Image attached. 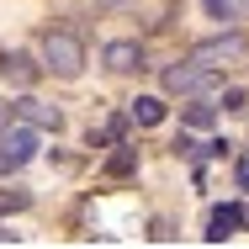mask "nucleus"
Masks as SVG:
<instances>
[{
	"label": "nucleus",
	"instance_id": "f257e3e1",
	"mask_svg": "<svg viewBox=\"0 0 249 249\" xmlns=\"http://www.w3.org/2000/svg\"><path fill=\"white\" fill-rule=\"evenodd\" d=\"M43 69L58 74V80H74V74L85 69V43H80L74 32H48V37H43Z\"/></svg>",
	"mask_w": 249,
	"mask_h": 249
},
{
	"label": "nucleus",
	"instance_id": "f03ea898",
	"mask_svg": "<svg viewBox=\"0 0 249 249\" xmlns=\"http://www.w3.org/2000/svg\"><path fill=\"white\" fill-rule=\"evenodd\" d=\"M249 53V43H244V32H217V37H207V43H196V48L186 53L191 64H201V69H228V64H239Z\"/></svg>",
	"mask_w": 249,
	"mask_h": 249
},
{
	"label": "nucleus",
	"instance_id": "7ed1b4c3",
	"mask_svg": "<svg viewBox=\"0 0 249 249\" xmlns=\"http://www.w3.org/2000/svg\"><path fill=\"white\" fill-rule=\"evenodd\" d=\"M37 159V127L32 122H21V127H0V175H16L21 164H32Z\"/></svg>",
	"mask_w": 249,
	"mask_h": 249
},
{
	"label": "nucleus",
	"instance_id": "20e7f679",
	"mask_svg": "<svg viewBox=\"0 0 249 249\" xmlns=\"http://www.w3.org/2000/svg\"><path fill=\"white\" fill-rule=\"evenodd\" d=\"M217 85H223V74H217V69H201L191 58L164 69V90H170V96H212Z\"/></svg>",
	"mask_w": 249,
	"mask_h": 249
},
{
	"label": "nucleus",
	"instance_id": "39448f33",
	"mask_svg": "<svg viewBox=\"0 0 249 249\" xmlns=\"http://www.w3.org/2000/svg\"><path fill=\"white\" fill-rule=\"evenodd\" d=\"M11 117H16V122H32L37 133H58V127H64V111L48 106V101H37V96H16L11 101Z\"/></svg>",
	"mask_w": 249,
	"mask_h": 249
},
{
	"label": "nucleus",
	"instance_id": "423d86ee",
	"mask_svg": "<svg viewBox=\"0 0 249 249\" xmlns=\"http://www.w3.org/2000/svg\"><path fill=\"white\" fill-rule=\"evenodd\" d=\"M239 223H244V207L239 201H223V207H212V217H207V244H228L233 233H239Z\"/></svg>",
	"mask_w": 249,
	"mask_h": 249
},
{
	"label": "nucleus",
	"instance_id": "0eeeda50",
	"mask_svg": "<svg viewBox=\"0 0 249 249\" xmlns=\"http://www.w3.org/2000/svg\"><path fill=\"white\" fill-rule=\"evenodd\" d=\"M106 69L111 74H133V69H143V48L133 43V37H122V43H106Z\"/></svg>",
	"mask_w": 249,
	"mask_h": 249
},
{
	"label": "nucleus",
	"instance_id": "6e6552de",
	"mask_svg": "<svg viewBox=\"0 0 249 249\" xmlns=\"http://www.w3.org/2000/svg\"><path fill=\"white\" fill-rule=\"evenodd\" d=\"M0 74H5L11 85L32 90V85H37V74H43V64H32L27 53H5V58H0Z\"/></svg>",
	"mask_w": 249,
	"mask_h": 249
},
{
	"label": "nucleus",
	"instance_id": "1a4fd4ad",
	"mask_svg": "<svg viewBox=\"0 0 249 249\" xmlns=\"http://www.w3.org/2000/svg\"><path fill=\"white\" fill-rule=\"evenodd\" d=\"M127 122H138V127H159V122H164V101H159V96L127 101Z\"/></svg>",
	"mask_w": 249,
	"mask_h": 249
},
{
	"label": "nucleus",
	"instance_id": "9d476101",
	"mask_svg": "<svg viewBox=\"0 0 249 249\" xmlns=\"http://www.w3.org/2000/svg\"><path fill=\"white\" fill-rule=\"evenodd\" d=\"M212 122H217V106H212L207 96H196L191 106H186V127H191V133H207Z\"/></svg>",
	"mask_w": 249,
	"mask_h": 249
},
{
	"label": "nucleus",
	"instance_id": "9b49d317",
	"mask_svg": "<svg viewBox=\"0 0 249 249\" xmlns=\"http://www.w3.org/2000/svg\"><path fill=\"white\" fill-rule=\"evenodd\" d=\"M106 175H117V180H127V175H138V149H127V143H117V154L106 159Z\"/></svg>",
	"mask_w": 249,
	"mask_h": 249
},
{
	"label": "nucleus",
	"instance_id": "f8f14e48",
	"mask_svg": "<svg viewBox=\"0 0 249 249\" xmlns=\"http://www.w3.org/2000/svg\"><path fill=\"white\" fill-rule=\"evenodd\" d=\"M207 11H212V21H233L239 16V0H201Z\"/></svg>",
	"mask_w": 249,
	"mask_h": 249
},
{
	"label": "nucleus",
	"instance_id": "ddd939ff",
	"mask_svg": "<svg viewBox=\"0 0 249 249\" xmlns=\"http://www.w3.org/2000/svg\"><path fill=\"white\" fill-rule=\"evenodd\" d=\"M27 191H21V186H11V191H0V212H21V207H27Z\"/></svg>",
	"mask_w": 249,
	"mask_h": 249
},
{
	"label": "nucleus",
	"instance_id": "4468645a",
	"mask_svg": "<svg viewBox=\"0 0 249 249\" xmlns=\"http://www.w3.org/2000/svg\"><path fill=\"white\" fill-rule=\"evenodd\" d=\"M223 111H249V96H244V90H233V85H228V90H223Z\"/></svg>",
	"mask_w": 249,
	"mask_h": 249
},
{
	"label": "nucleus",
	"instance_id": "2eb2a0df",
	"mask_svg": "<svg viewBox=\"0 0 249 249\" xmlns=\"http://www.w3.org/2000/svg\"><path fill=\"white\" fill-rule=\"evenodd\" d=\"M154 244H170V239H175V228H170V223H164V217H159V223H154V233H149Z\"/></svg>",
	"mask_w": 249,
	"mask_h": 249
},
{
	"label": "nucleus",
	"instance_id": "dca6fc26",
	"mask_svg": "<svg viewBox=\"0 0 249 249\" xmlns=\"http://www.w3.org/2000/svg\"><path fill=\"white\" fill-rule=\"evenodd\" d=\"M239 186H244V191H249V154H244V159H239Z\"/></svg>",
	"mask_w": 249,
	"mask_h": 249
},
{
	"label": "nucleus",
	"instance_id": "f3484780",
	"mask_svg": "<svg viewBox=\"0 0 249 249\" xmlns=\"http://www.w3.org/2000/svg\"><path fill=\"white\" fill-rule=\"evenodd\" d=\"M0 244H16V233H11V228H5V223H0Z\"/></svg>",
	"mask_w": 249,
	"mask_h": 249
},
{
	"label": "nucleus",
	"instance_id": "a211bd4d",
	"mask_svg": "<svg viewBox=\"0 0 249 249\" xmlns=\"http://www.w3.org/2000/svg\"><path fill=\"white\" fill-rule=\"evenodd\" d=\"M101 5H138V0H101Z\"/></svg>",
	"mask_w": 249,
	"mask_h": 249
},
{
	"label": "nucleus",
	"instance_id": "6ab92c4d",
	"mask_svg": "<svg viewBox=\"0 0 249 249\" xmlns=\"http://www.w3.org/2000/svg\"><path fill=\"white\" fill-rule=\"evenodd\" d=\"M244 223H249V207H244Z\"/></svg>",
	"mask_w": 249,
	"mask_h": 249
}]
</instances>
